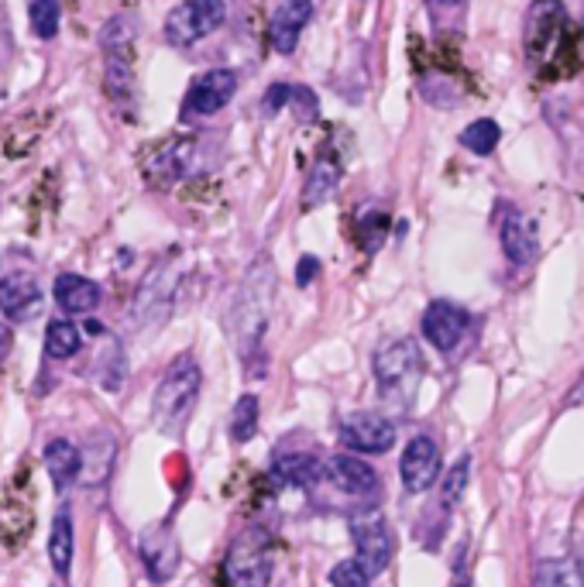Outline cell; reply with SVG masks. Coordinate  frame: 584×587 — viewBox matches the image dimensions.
Segmentation results:
<instances>
[{
    "label": "cell",
    "mask_w": 584,
    "mask_h": 587,
    "mask_svg": "<svg viewBox=\"0 0 584 587\" xmlns=\"http://www.w3.org/2000/svg\"><path fill=\"white\" fill-rule=\"evenodd\" d=\"M272 303H276V271L268 265V258H258L247 268L244 285L234 303V337H238L244 365H252L255 354L262 350L268 320H272Z\"/></svg>",
    "instance_id": "1"
},
{
    "label": "cell",
    "mask_w": 584,
    "mask_h": 587,
    "mask_svg": "<svg viewBox=\"0 0 584 587\" xmlns=\"http://www.w3.org/2000/svg\"><path fill=\"white\" fill-rule=\"evenodd\" d=\"M103 49V87L120 111L135 107V31L128 17H111L100 31Z\"/></svg>",
    "instance_id": "2"
},
{
    "label": "cell",
    "mask_w": 584,
    "mask_h": 587,
    "mask_svg": "<svg viewBox=\"0 0 584 587\" xmlns=\"http://www.w3.org/2000/svg\"><path fill=\"white\" fill-rule=\"evenodd\" d=\"M196 395H200V365L193 354H179L169 365V371L162 374V382L155 385V395H152L155 426L176 430L196 406Z\"/></svg>",
    "instance_id": "3"
},
{
    "label": "cell",
    "mask_w": 584,
    "mask_h": 587,
    "mask_svg": "<svg viewBox=\"0 0 584 587\" xmlns=\"http://www.w3.org/2000/svg\"><path fill=\"white\" fill-rule=\"evenodd\" d=\"M224 21H227V0H182L165 17L162 35L173 49H190L196 41L220 31Z\"/></svg>",
    "instance_id": "4"
},
{
    "label": "cell",
    "mask_w": 584,
    "mask_h": 587,
    "mask_svg": "<svg viewBox=\"0 0 584 587\" xmlns=\"http://www.w3.org/2000/svg\"><path fill=\"white\" fill-rule=\"evenodd\" d=\"M224 577L227 587H268V580H272V553H268L265 536H258V529L244 533L231 547L224 560Z\"/></svg>",
    "instance_id": "5"
},
{
    "label": "cell",
    "mask_w": 584,
    "mask_h": 587,
    "mask_svg": "<svg viewBox=\"0 0 584 587\" xmlns=\"http://www.w3.org/2000/svg\"><path fill=\"white\" fill-rule=\"evenodd\" d=\"M351 539L368 577L385 574V567L392 563V533L379 509H365L358 515H351Z\"/></svg>",
    "instance_id": "6"
},
{
    "label": "cell",
    "mask_w": 584,
    "mask_h": 587,
    "mask_svg": "<svg viewBox=\"0 0 584 587\" xmlns=\"http://www.w3.org/2000/svg\"><path fill=\"white\" fill-rule=\"evenodd\" d=\"M234 93H238V73H231V69L200 73L182 97V120L211 117V114L224 111L227 103L234 100Z\"/></svg>",
    "instance_id": "7"
},
{
    "label": "cell",
    "mask_w": 584,
    "mask_h": 587,
    "mask_svg": "<svg viewBox=\"0 0 584 587\" xmlns=\"http://www.w3.org/2000/svg\"><path fill=\"white\" fill-rule=\"evenodd\" d=\"M41 309V285L38 276L25 265H8L0 271V312L11 323H28Z\"/></svg>",
    "instance_id": "8"
},
{
    "label": "cell",
    "mask_w": 584,
    "mask_h": 587,
    "mask_svg": "<svg viewBox=\"0 0 584 587\" xmlns=\"http://www.w3.org/2000/svg\"><path fill=\"white\" fill-rule=\"evenodd\" d=\"M371 368H374V382H379L382 395H392L395 388H409V382H416V374H420V350L406 337L385 341L374 350Z\"/></svg>",
    "instance_id": "9"
},
{
    "label": "cell",
    "mask_w": 584,
    "mask_h": 587,
    "mask_svg": "<svg viewBox=\"0 0 584 587\" xmlns=\"http://www.w3.org/2000/svg\"><path fill=\"white\" fill-rule=\"evenodd\" d=\"M399 477L409 495H423L436 485V477H441V447H436L433 436L420 433L409 439L399 460Z\"/></svg>",
    "instance_id": "10"
},
{
    "label": "cell",
    "mask_w": 584,
    "mask_h": 587,
    "mask_svg": "<svg viewBox=\"0 0 584 587\" xmlns=\"http://www.w3.org/2000/svg\"><path fill=\"white\" fill-rule=\"evenodd\" d=\"M468 327H471L468 309L457 306V303H447V299L430 303L427 312H423V320H420V330H423L427 344L433 350H441V354H450L457 344H461Z\"/></svg>",
    "instance_id": "11"
},
{
    "label": "cell",
    "mask_w": 584,
    "mask_h": 587,
    "mask_svg": "<svg viewBox=\"0 0 584 587\" xmlns=\"http://www.w3.org/2000/svg\"><path fill=\"white\" fill-rule=\"evenodd\" d=\"M138 553H141V563L144 571H149V577L155 584H165L176 567H179V543H176V533L173 526H165V522H158V526H149L141 536H138Z\"/></svg>",
    "instance_id": "12"
},
{
    "label": "cell",
    "mask_w": 584,
    "mask_h": 587,
    "mask_svg": "<svg viewBox=\"0 0 584 587\" xmlns=\"http://www.w3.org/2000/svg\"><path fill=\"white\" fill-rule=\"evenodd\" d=\"M341 439H344V447L358 450V454H389L395 447V426L385 416L354 412L341 423Z\"/></svg>",
    "instance_id": "13"
},
{
    "label": "cell",
    "mask_w": 584,
    "mask_h": 587,
    "mask_svg": "<svg viewBox=\"0 0 584 587\" xmlns=\"http://www.w3.org/2000/svg\"><path fill=\"white\" fill-rule=\"evenodd\" d=\"M498 238H503V251H506V258L516 268H526V265L536 261L539 230H536V220L526 214V209L509 206L506 217H503V230H498Z\"/></svg>",
    "instance_id": "14"
},
{
    "label": "cell",
    "mask_w": 584,
    "mask_h": 587,
    "mask_svg": "<svg viewBox=\"0 0 584 587\" xmlns=\"http://www.w3.org/2000/svg\"><path fill=\"white\" fill-rule=\"evenodd\" d=\"M313 0H282L272 14V25H268V41L279 55H292L300 46V38L306 31V25L313 21Z\"/></svg>",
    "instance_id": "15"
},
{
    "label": "cell",
    "mask_w": 584,
    "mask_h": 587,
    "mask_svg": "<svg viewBox=\"0 0 584 587\" xmlns=\"http://www.w3.org/2000/svg\"><path fill=\"white\" fill-rule=\"evenodd\" d=\"M327 477L347 495H371L379 488V474H374V468L354 454H333L327 460Z\"/></svg>",
    "instance_id": "16"
},
{
    "label": "cell",
    "mask_w": 584,
    "mask_h": 587,
    "mask_svg": "<svg viewBox=\"0 0 584 587\" xmlns=\"http://www.w3.org/2000/svg\"><path fill=\"white\" fill-rule=\"evenodd\" d=\"M52 292H55V306L62 312H69V317H87V312H93L103 299V292L93 279L73 276V271L59 276Z\"/></svg>",
    "instance_id": "17"
},
{
    "label": "cell",
    "mask_w": 584,
    "mask_h": 587,
    "mask_svg": "<svg viewBox=\"0 0 584 587\" xmlns=\"http://www.w3.org/2000/svg\"><path fill=\"white\" fill-rule=\"evenodd\" d=\"M114 454H117V439L111 433H93L87 439V447L79 450L82 464H79V474L87 481L90 488L103 485V481L111 477V468H114Z\"/></svg>",
    "instance_id": "18"
},
{
    "label": "cell",
    "mask_w": 584,
    "mask_h": 587,
    "mask_svg": "<svg viewBox=\"0 0 584 587\" xmlns=\"http://www.w3.org/2000/svg\"><path fill=\"white\" fill-rule=\"evenodd\" d=\"M73 553H76V529H73V512L62 506L52 519V533H49V560L52 571L66 580L73 571Z\"/></svg>",
    "instance_id": "19"
},
{
    "label": "cell",
    "mask_w": 584,
    "mask_h": 587,
    "mask_svg": "<svg viewBox=\"0 0 584 587\" xmlns=\"http://www.w3.org/2000/svg\"><path fill=\"white\" fill-rule=\"evenodd\" d=\"M341 176H344V169L338 158H317V165L309 169L306 186H303V209L323 206L333 193H338Z\"/></svg>",
    "instance_id": "20"
},
{
    "label": "cell",
    "mask_w": 584,
    "mask_h": 587,
    "mask_svg": "<svg viewBox=\"0 0 584 587\" xmlns=\"http://www.w3.org/2000/svg\"><path fill=\"white\" fill-rule=\"evenodd\" d=\"M79 464H82V457H79V447L73 444V439H49L46 444V471L52 477V485L62 492V488H69L73 481L79 477Z\"/></svg>",
    "instance_id": "21"
},
{
    "label": "cell",
    "mask_w": 584,
    "mask_h": 587,
    "mask_svg": "<svg viewBox=\"0 0 584 587\" xmlns=\"http://www.w3.org/2000/svg\"><path fill=\"white\" fill-rule=\"evenodd\" d=\"M533 587H584V563L574 557H547L536 563Z\"/></svg>",
    "instance_id": "22"
},
{
    "label": "cell",
    "mask_w": 584,
    "mask_h": 587,
    "mask_svg": "<svg viewBox=\"0 0 584 587\" xmlns=\"http://www.w3.org/2000/svg\"><path fill=\"white\" fill-rule=\"evenodd\" d=\"M420 93H423V100L430 103V107H436V111H450L454 103H461L465 87H461V82H457L454 76H447V73H423V79H420Z\"/></svg>",
    "instance_id": "23"
},
{
    "label": "cell",
    "mask_w": 584,
    "mask_h": 587,
    "mask_svg": "<svg viewBox=\"0 0 584 587\" xmlns=\"http://www.w3.org/2000/svg\"><path fill=\"white\" fill-rule=\"evenodd\" d=\"M79 347H82V333H79L76 323H69V320H52V323H49V330H46V350H49V358L69 361V358H76V354H79Z\"/></svg>",
    "instance_id": "24"
},
{
    "label": "cell",
    "mask_w": 584,
    "mask_h": 587,
    "mask_svg": "<svg viewBox=\"0 0 584 587\" xmlns=\"http://www.w3.org/2000/svg\"><path fill=\"white\" fill-rule=\"evenodd\" d=\"M272 477L285 481V485H296V488H306L313 481L320 477V464L313 457H303V454H289V457H279L276 468H272Z\"/></svg>",
    "instance_id": "25"
},
{
    "label": "cell",
    "mask_w": 584,
    "mask_h": 587,
    "mask_svg": "<svg viewBox=\"0 0 584 587\" xmlns=\"http://www.w3.org/2000/svg\"><path fill=\"white\" fill-rule=\"evenodd\" d=\"M498 141H503V128L492 117L471 120L461 131V149H468L471 155H492L498 149Z\"/></svg>",
    "instance_id": "26"
},
{
    "label": "cell",
    "mask_w": 584,
    "mask_h": 587,
    "mask_svg": "<svg viewBox=\"0 0 584 587\" xmlns=\"http://www.w3.org/2000/svg\"><path fill=\"white\" fill-rule=\"evenodd\" d=\"M258 416H262V406H258V395H241L238 406H234V416H231V439L234 444H247L255 433H258Z\"/></svg>",
    "instance_id": "27"
},
{
    "label": "cell",
    "mask_w": 584,
    "mask_h": 587,
    "mask_svg": "<svg viewBox=\"0 0 584 587\" xmlns=\"http://www.w3.org/2000/svg\"><path fill=\"white\" fill-rule=\"evenodd\" d=\"M28 21L38 38H55L59 35V0H25Z\"/></svg>",
    "instance_id": "28"
},
{
    "label": "cell",
    "mask_w": 584,
    "mask_h": 587,
    "mask_svg": "<svg viewBox=\"0 0 584 587\" xmlns=\"http://www.w3.org/2000/svg\"><path fill=\"white\" fill-rule=\"evenodd\" d=\"M385 234H389V217L382 209H368V214L358 217V241L365 251H379Z\"/></svg>",
    "instance_id": "29"
},
{
    "label": "cell",
    "mask_w": 584,
    "mask_h": 587,
    "mask_svg": "<svg viewBox=\"0 0 584 587\" xmlns=\"http://www.w3.org/2000/svg\"><path fill=\"white\" fill-rule=\"evenodd\" d=\"M468 474H471V457H461V460H457V464L447 471L444 485H441V501H444V509L457 506V498L465 495V488H468Z\"/></svg>",
    "instance_id": "30"
},
{
    "label": "cell",
    "mask_w": 584,
    "mask_h": 587,
    "mask_svg": "<svg viewBox=\"0 0 584 587\" xmlns=\"http://www.w3.org/2000/svg\"><path fill=\"white\" fill-rule=\"evenodd\" d=\"M330 584L333 587H368L371 577L358 560H341L338 567L330 571Z\"/></svg>",
    "instance_id": "31"
},
{
    "label": "cell",
    "mask_w": 584,
    "mask_h": 587,
    "mask_svg": "<svg viewBox=\"0 0 584 587\" xmlns=\"http://www.w3.org/2000/svg\"><path fill=\"white\" fill-rule=\"evenodd\" d=\"M468 0H427V11L436 28H454V21L465 14Z\"/></svg>",
    "instance_id": "32"
},
{
    "label": "cell",
    "mask_w": 584,
    "mask_h": 587,
    "mask_svg": "<svg viewBox=\"0 0 584 587\" xmlns=\"http://www.w3.org/2000/svg\"><path fill=\"white\" fill-rule=\"evenodd\" d=\"M289 107L296 111L300 120H317L320 114V103H317V93L309 87H292V97H289Z\"/></svg>",
    "instance_id": "33"
},
{
    "label": "cell",
    "mask_w": 584,
    "mask_h": 587,
    "mask_svg": "<svg viewBox=\"0 0 584 587\" xmlns=\"http://www.w3.org/2000/svg\"><path fill=\"white\" fill-rule=\"evenodd\" d=\"M289 97H292L289 82H272V87H268L265 97H262V114H265V117H276L279 111L289 107Z\"/></svg>",
    "instance_id": "34"
},
{
    "label": "cell",
    "mask_w": 584,
    "mask_h": 587,
    "mask_svg": "<svg viewBox=\"0 0 584 587\" xmlns=\"http://www.w3.org/2000/svg\"><path fill=\"white\" fill-rule=\"evenodd\" d=\"M317 271H320V261L313 255H303L296 265V285H309L313 279H317Z\"/></svg>",
    "instance_id": "35"
},
{
    "label": "cell",
    "mask_w": 584,
    "mask_h": 587,
    "mask_svg": "<svg viewBox=\"0 0 584 587\" xmlns=\"http://www.w3.org/2000/svg\"><path fill=\"white\" fill-rule=\"evenodd\" d=\"M11 327H4V323H0V365H4V358H8V354H11Z\"/></svg>",
    "instance_id": "36"
}]
</instances>
